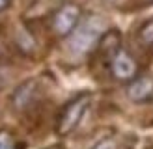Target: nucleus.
<instances>
[{"mask_svg": "<svg viewBox=\"0 0 153 149\" xmlns=\"http://www.w3.org/2000/svg\"><path fill=\"white\" fill-rule=\"evenodd\" d=\"M136 39H138V43L142 45V47L153 49V19L146 21L138 28V32H136Z\"/></svg>", "mask_w": 153, "mask_h": 149, "instance_id": "6e6552de", "label": "nucleus"}, {"mask_svg": "<svg viewBox=\"0 0 153 149\" xmlns=\"http://www.w3.org/2000/svg\"><path fill=\"white\" fill-rule=\"evenodd\" d=\"M90 103H91L90 93H79L65 104L62 108V112H60V116H58V121H56L58 136H67V134H71L79 127L84 114L90 108Z\"/></svg>", "mask_w": 153, "mask_h": 149, "instance_id": "f03ea898", "label": "nucleus"}, {"mask_svg": "<svg viewBox=\"0 0 153 149\" xmlns=\"http://www.w3.org/2000/svg\"><path fill=\"white\" fill-rule=\"evenodd\" d=\"M47 149H64V147H60V145H52V147H47Z\"/></svg>", "mask_w": 153, "mask_h": 149, "instance_id": "f8f14e48", "label": "nucleus"}, {"mask_svg": "<svg viewBox=\"0 0 153 149\" xmlns=\"http://www.w3.org/2000/svg\"><path fill=\"white\" fill-rule=\"evenodd\" d=\"M95 49L99 52V56L105 58L106 62H110L112 56L121 49V35H120V32L116 28H114V30H106V32L101 35V39H99Z\"/></svg>", "mask_w": 153, "mask_h": 149, "instance_id": "0eeeda50", "label": "nucleus"}, {"mask_svg": "<svg viewBox=\"0 0 153 149\" xmlns=\"http://www.w3.org/2000/svg\"><path fill=\"white\" fill-rule=\"evenodd\" d=\"M101 30H103V22L97 19V15H90L86 21L79 22V26L73 30V34L67 39V47L75 56L88 54L91 49L97 47L101 35L105 34Z\"/></svg>", "mask_w": 153, "mask_h": 149, "instance_id": "f257e3e1", "label": "nucleus"}, {"mask_svg": "<svg viewBox=\"0 0 153 149\" xmlns=\"http://www.w3.org/2000/svg\"><path fill=\"white\" fill-rule=\"evenodd\" d=\"M148 2H153V0H148Z\"/></svg>", "mask_w": 153, "mask_h": 149, "instance_id": "2eb2a0df", "label": "nucleus"}, {"mask_svg": "<svg viewBox=\"0 0 153 149\" xmlns=\"http://www.w3.org/2000/svg\"><path fill=\"white\" fill-rule=\"evenodd\" d=\"M10 4H11V0H0V11H4Z\"/></svg>", "mask_w": 153, "mask_h": 149, "instance_id": "9b49d317", "label": "nucleus"}, {"mask_svg": "<svg viewBox=\"0 0 153 149\" xmlns=\"http://www.w3.org/2000/svg\"><path fill=\"white\" fill-rule=\"evenodd\" d=\"M127 97L133 103H149L153 101V77L138 74L127 86Z\"/></svg>", "mask_w": 153, "mask_h": 149, "instance_id": "39448f33", "label": "nucleus"}, {"mask_svg": "<svg viewBox=\"0 0 153 149\" xmlns=\"http://www.w3.org/2000/svg\"><path fill=\"white\" fill-rule=\"evenodd\" d=\"M49 2H52V4H58V2H62V0H49Z\"/></svg>", "mask_w": 153, "mask_h": 149, "instance_id": "ddd939ff", "label": "nucleus"}, {"mask_svg": "<svg viewBox=\"0 0 153 149\" xmlns=\"http://www.w3.org/2000/svg\"><path fill=\"white\" fill-rule=\"evenodd\" d=\"M112 77L120 82H131L138 77V62L133 58L131 52H127L125 49H120L116 54L112 56L108 62Z\"/></svg>", "mask_w": 153, "mask_h": 149, "instance_id": "20e7f679", "label": "nucleus"}, {"mask_svg": "<svg viewBox=\"0 0 153 149\" xmlns=\"http://www.w3.org/2000/svg\"><path fill=\"white\" fill-rule=\"evenodd\" d=\"M37 97H39V84H37V80L30 78L15 89V93L11 97V103L17 110H28V108L34 106Z\"/></svg>", "mask_w": 153, "mask_h": 149, "instance_id": "423d86ee", "label": "nucleus"}, {"mask_svg": "<svg viewBox=\"0 0 153 149\" xmlns=\"http://www.w3.org/2000/svg\"><path fill=\"white\" fill-rule=\"evenodd\" d=\"M94 149H123V147H120L118 142L114 140V138H105V140L99 142V144H97Z\"/></svg>", "mask_w": 153, "mask_h": 149, "instance_id": "9d476101", "label": "nucleus"}, {"mask_svg": "<svg viewBox=\"0 0 153 149\" xmlns=\"http://www.w3.org/2000/svg\"><path fill=\"white\" fill-rule=\"evenodd\" d=\"M80 17H82V11L76 4H73V2L62 4L52 13L51 28L58 37H69L73 34V30L79 26Z\"/></svg>", "mask_w": 153, "mask_h": 149, "instance_id": "7ed1b4c3", "label": "nucleus"}, {"mask_svg": "<svg viewBox=\"0 0 153 149\" xmlns=\"http://www.w3.org/2000/svg\"><path fill=\"white\" fill-rule=\"evenodd\" d=\"M0 149H21L19 142L15 140V136L6 129L0 131Z\"/></svg>", "mask_w": 153, "mask_h": 149, "instance_id": "1a4fd4ad", "label": "nucleus"}, {"mask_svg": "<svg viewBox=\"0 0 153 149\" xmlns=\"http://www.w3.org/2000/svg\"><path fill=\"white\" fill-rule=\"evenodd\" d=\"M148 149H153V145H149V147H148Z\"/></svg>", "mask_w": 153, "mask_h": 149, "instance_id": "4468645a", "label": "nucleus"}]
</instances>
